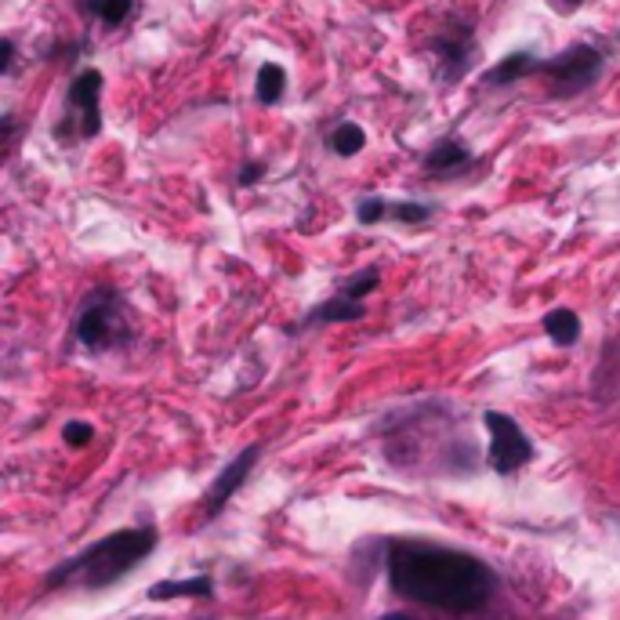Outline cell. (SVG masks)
Segmentation results:
<instances>
[{
    "mask_svg": "<svg viewBox=\"0 0 620 620\" xmlns=\"http://www.w3.org/2000/svg\"><path fill=\"white\" fill-rule=\"evenodd\" d=\"M385 577L399 599L443 613H475L497 591V574L480 555L410 538L385 541Z\"/></svg>",
    "mask_w": 620,
    "mask_h": 620,
    "instance_id": "obj_1",
    "label": "cell"
},
{
    "mask_svg": "<svg viewBox=\"0 0 620 620\" xmlns=\"http://www.w3.org/2000/svg\"><path fill=\"white\" fill-rule=\"evenodd\" d=\"M160 533L153 527H127L116 530L110 538L94 541L83 548L80 555L66 559L63 566H55L47 574L44 588H77V591H105L113 584H121L131 577L135 570L146 563V559L157 552Z\"/></svg>",
    "mask_w": 620,
    "mask_h": 620,
    "instance_id": "obj_2",
    "label": "cell"
},
{
    "mask_svg": "<svg viewBox=\"0 0 620 620\" xmlns=\"http://www.w3.org/2000/svg\"><path fill=\"white\" fill-rule=\"evenodd\" d=\"M77 341L88 352L124 349L131 341V319H127L124 297L113 288H94L83 297L80 316H77Z\"/></svg>",
    "mask_w": 620,
    "mask_h": 620,
    "instance_id": "obj_3",
    "label": "cell"
},
{
    "mask_svg": "<svg viewBox=\"0 0 620 620\" xmlns=\"http://www.w3.org/2000/svg\"><path fill=\"white\" fill-rule=\"evenodd\" d=\"M538 74L552 83V99H574V94H584L602 77V52L591 44H574L552 58H538L533 77Z\"/></svg>",
    "mask_w": 620,
    "mask_h": 620,
    "instance_id": "obj_4",
    "label": "cell"
},
{
    "mask_svg": "<svg viewBox=\"0 0 620 620\" xmlns=\"http://www.w3.org/2000/svg\"><path fill=\"white\" fill-rule=\"evenodd\" d=\"M99 99H102V74L99 69H80L69 83V94H66V116L63 124L55 127V138H94L102 131V110H99Z\"/></svg>",
    "mask_w": 620,
    "mask_h": 620,
    "instance_id": "obj_5",
    "label": "cell"
},
{
    "mask_svg": "<svg viewBox=\"0 0 620 620\" xmlns=\"http://www.w3.org/2000/svg\"><path fill=\"white\" fill-rule=\"evenodd\" d=\"M483 425L491 432V447H486V461L497 475H516L519 469H527L538 454V447L530 443V436L522 432V425L516 417L500 414V410H486Z\"/></svg>",
    "mask_w": 620,
    "mask_h": 620,
    "instance_id": "obj_6",
    "label": "cell"
},
{
    "mask_svg": "<svg viewBox=\"0 0 620 620\" xmlns=\"http://www.w3.org/2000/svg\"><path fill=\"white\" fill-rule=\"evenodd\" d=\"M428 52H432V58H436V77L443 83H458L472 69L475 55H480L472 22L447 19V26L428 41Z\"/></svg>",
    "mask_w": 620,
    "mask_h": 620,
    "instance_id": "obj_7",
    "label": "cell"
},
{
    "mask_svg": "<svg viewBox=\"0 0 620 620\" xmlns=\"http://www.w3.org/2000/svg\"><path fill=\"white\" fill-rule=\"evenodd\" d=\"M258 458H261V443H250V447H244L240 454H236L229 464H225L218 475H214L211 491H207V497H204V522L218 519L222 511H225V505L233 500V494H240V486L247 483V475L255 472Z\"/></svg>",
    "mask_w": 620,
    "mask_h": 620,
    "instance_id": "obj_8",
    "label": "cell"
},
{
    "mask_svg": "<svg viewBox=\"0 0 620 620\" xmlns=\"http://www.w3.org/2000/svg\"><path fill=\"white\" fill-rule=\"evenodd\" d=\"M475 164L472 149L464 146L461 138H439L432 149H428L425 157V171L432 178H454L461 171H469V167Z\"/></svg>",
    "mask_w": 620,
    "mask_h": 620,
    "instance_id": "obj_9",
    "label": "cell"
},
{
    "mask_svg": "<svg viewBox=\"0 0 620 620\" xmlns=\"http://www.w3.org/2000/svg\"><path fill=\"white\" fill-rule=\"evenodd\" d=\"M533 69H538V55H530V52H511V55L500 58L497 66L486 69L483 83H486V88H508V83H519V80L533 77Z\"/></svg>",
    "mask_w": 620,
    "mask_h": 620,
    "instance_id": "obj_10",
    "label": "cell"
},
{
    "mask_svg": "<svg viewBox=\"0 0 620 620\" xmlns=\"http://www.w3.org/2000/svg\"><path fill=\"white\" fill-rule=\"evenodd\" d=\"M211 591L214 580L207 574H200L189 580H157L146 595L153 602H171V599H211Z\"/></svg>",
    "mask_w": 620,
    "mask_h": 620,
    "instance_id": "obj_11",
    "label": "cell"
},
{
    "mask_svg": "<svg viewBox=\"0 0 620 620\" xmlns=\"http://www.w3.org/2000/svg\"><path fill=\"white\" fill-rule=\"evenodd\" d=\"M363 316H367L363 302H352V297H345V294H334L305 316V324H356V319H363Z\"/></svg>",
    "mask_w": 620,
    "mask_h": 620,
    "instance_id": "obj_12",
    "label": "cell"
},
{
    "mask_svg": "<svg viewBox=\"0 0 620 620\" xmlns=\"http://www.w3.org/2000/svg\"><path fill=\"white\" fill-rule=\"evenodd\" d=\"M544 334L559 349H570V345H577L580 338V316L574 308H552V313L544 316Z\"/></svg>",
    "mask_w": 620,
    "mask_h": 620,
    "instance_id": "obj_13",
    "label": "cell"
},
{
    "mask_svg": "<svg viewBox=\"0 0 620 620\" xmlns=\"http://www.w3.org/2000/svg\"><path fill=\"white\" fill-rule=\"evenodd\" d=\"M283 91H288V74H283V66L266 63L258 69V88H255L258 102L261 105H277L283 99Z\"/></svg>",
    "mask_w": 620,
    "mask_h": 620,
    "instance_id": "obj_14",
    "label": "cell"
},
{
    "mask_svg": "<svg viewBox=\"0 0 620 620\" xmlns=\"http://www.w3.org/2000/svg\"><path fill=\"white\" fill-rule=\"evenodd\" d=\"M327 146H330V153H338V157H356V153H363V146H367V131L360 124L345 121L330 131Z\"/></svg>",
    "mask_w": 620,
    "mask_h": 620,
    "instance_id": "obj_15",
    "label": "cell"
},
{
    "mask_svg": "<svg viewBox=\"0 0 620 620\" xmlns=\"http://www.w3.org/2000/svg\"><path fill=\"white\" fill-rule=\"evenodd\" d=\"M436 214L432 204H421V200H396L388 204L385 200V222H399V225H425Z\"/></svg>",
    "mask_w": 620,
    "mask_h": 620,
    "instance_id": "obj_16",
    "label": "cell"
},
{
    "mask_svg": "<svg viewBox=\"0 0 620 620\" xmlns=\"http://www.w3.org/2000/svg\"><path fill=\"white\" fill-rule=\"evenodd\" d=\"M377 283H381V272L371 266V269H360V272H356V277L345 280L338 294L352 297V302H363L367 294H374V291H377Z\"/></svg>",
    "mask_w": 620,
    "mask_h": 620,
    "instance_id": "obj_17",
    "label": "cell"
},
{
    "mask_svg": "<svg viewBox=\"0 0 620 620\" xmlns=\"http://www.w3.org/2000/svg\"><path fill=\"white\" fill-rule=\"evenodd\" d=\"M131 4H135V0H102L99 15H102L105 26H121V22L131 15Z\"/></svg>",
    "mask_w": 620,
    "mask_h": 620,
    "instance_id": "obj_18",
    "label": "cell"
},
{
    "mask_svg": "<svg viewBox=\"0 0 620 620\" xmlns=\"http://www.w3.org/2000/svg\"><path fill=\"white\" fill-rule=\"evenodd\" d=\"M63 439H66V447L80 450V447H88L91 439H94V428H91L88 421H66V428H63Z\"/></svg>",
    "mask_w": 620,
    "mask_h": 620,
    "instance_id": "obj_19",
    "label": "cell"
},
{
    "mask_svg": "<svg viewBox=\"0 0 620 620\" xmlns=\"http://www.w3.org/2000/svg\"><path fill=\"white\" fill-rule=\"evenodd\" d=\"M356 218H360V225H377V222H385V200H381V196L360 200V207H356Z\"/></svg>",
    "mask_w": 620,
    "mask_h": 620,
    "instance_id": "obj_20",
    "label": "cell"
},
{
    "mask_svg": "<svg viewBox=\"0 0 620 620\" xmlns=\"http://www.w3.org/2000/svg\"><path fill=\"white\" fill-rule=\"evenodd\" d=\"M19 135V124H15V116H0V160L8 157V149H11V142H15Z\"/></svg>",
    "mask_w": 620,
    "mask_h": 620,
    "instance_id": "obj_21",
    "label": "cell"
},
{
    "mask_svg": "<svg viewBox=\"0 0 620 620\" xmlns=\"http://www.w3.org/2000/svg\"><path fill=\"white\" fill-rule=\"evenodd\" d=\"M261 174H266V164H244L240 185H255V182H261Z\"/></svg>",
    "mask_w": 620,
    "mask_h": 620,
    "instance_id": "obj_22",
    "label": "cell"
},
{
    "mask_svg": "<svg viewBox=\"0 0 620 620\" xmlns=\"http://www.w3.org/2000/svg\"><path fill=\"white\" fill-rule=\"evenodd\" d=\"M11 63H15V44H11V41H0V74H8Z\"/></svg>",
    "mask_w": 620,
    "mask_h": 620,
    "instance_id": "obj_23",
    "label": "cell"
},
{
    "mask_svg": "<svg viewBox=\"0 0 620 620\" xmlns=\"http://www.w3.org/2000/svg\"><path fill=\"white\" fill-rule=\"evenodd\" d=\"M552 4H555L559 11H577L584 0H552Z\"/></svg>",
    "mask_w": 620,
    "mask_h": 620,
    "instance_id": "obj_24",
    "label": "cell"
},
{
    "mask_svg": "<svg viewBox=\"0 0 620 620\" xmlns=\"http://www.w3.org/2000/svg\"><path fill=\"white\" fill-rule=\"evenodd\" d=\"M377 620H414V617H407V613H385V617H377Z\"/></svg>",
    "mask_w": 620,
    "mask_h": 620,
    "instance_id": "obj_25",
    "label": "cell"
}]
</instances>
